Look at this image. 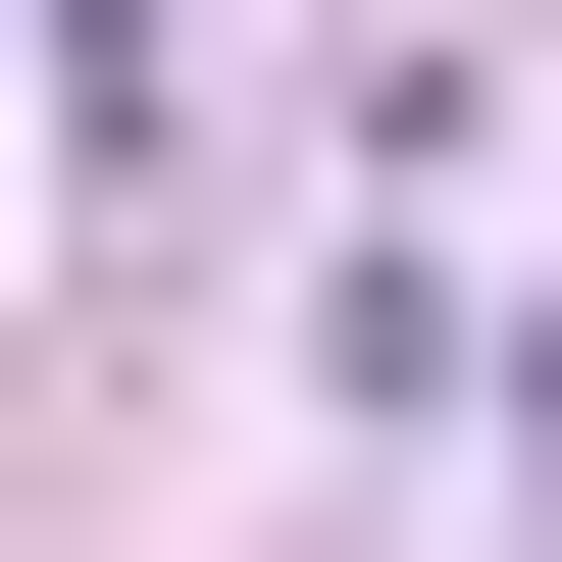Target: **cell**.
<instances>
[{
	"label": "cell",
	"instance_id": "cell-1",
	"mask_svg": "<svg viewBox=\"0 0 562 562\" xmlns=\"http://www.w3.org/2000/svg\"><path fill=\"white\" fill-rule=\"evenodd\" d=\"M512 460H562V409H512Z\"/></svg>",
	"mask_w": 562,
	"mask_h": 562
}]
</instances>
